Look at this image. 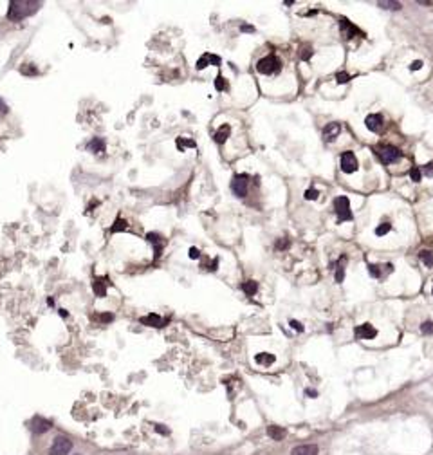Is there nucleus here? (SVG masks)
<instances>
[{
    "label": "nucleus",
    "instance_id": "obj_1",
    "mask_svg": "<svg viewBox=\"0 0 433 455\" xmlns=\"http://www.w3.org/2000/svg\"><path fill=\"white\" fill-rule=\"evenodd\" d=\"M40 6L42 2H38V0H11L8 8V20L20 22V20L34 15L40 9Z\"/></svg>",
    "mask_w": 433,
    "mask_h": 455
},
{
    "label": "nucleus",
    "instance_id": "obj_2",
    "mask_svg": "<svg viewBox=\"0 0 433 455\" xmlns=\"http://www.w3.org/2000/svg\"><path fill=\"white\" fill-rule=\"evenodd\" d=\"M374 152L377 154V157L385 165H392V163H395L397 159H401V157H403V154H401L399 148L392 147V144H381V147H375Z\"/></svg>",
    "mask_w": 433,
    "mask_h": 455
},
{
    "label": "nucleus",
    "instance_id": "obj_3",
    "mask_svg": "<svg viewBox=\"0 0 433 455\" xmlns=\"http://www.w3.org/2000/svg\"><path fill=\"white\" fill-rule=\"evenodd\" d=\"M334 210H336V215H338V224L343 221H352L354 215L352 211H350V201L347 199L345 195H339L334 199Z\"/></svg>",
    "mask_w": 433,
    "mask_h": 455
},
{
    "label": "nucleus",
    "instance_id": "obj_4",
    "mask_svg": "<svg viewBox=\"0 0 433 455\" xmlns=\"http://www.w3.org/2000/svg\"><path fill=\"white\" fill-rule=\"evenodd\" d=\"M280 69H282V62H280L275 54L265 56V58L258 60V63H257V70L262 74H276Z\"/></svg>",
    "mask_w": 433,
    "mask_h": 455
},
{
    "label": "nucleus",
    "instance_id": "obj_5",
    "mask_svg": "<svg viewBox=\"0 0 433 455\" xmlns=\"http://www.w3.org/2000/svg\"><path fill=\"white\" fill-rule=\"evenodd\" d=\"M70 450H73L70 439H67L65 435H58L55 437L51 448H49V455H69Z\"/></svg>",
    "mask_w": 433,
    "mask_h": 455
},
{
    "label": "nucleus",
    "instance_id": "obj_6",
    "mask_svg": "<svg viewBox=\"0 0 433 455\" xmlns=\"http://www.w3.org/2000/svg\"><path fill=\"white\" fill-rule=\"evenodd\" d=\"M247 183H249V175L246 174H237L231 181V190L237 197H246L247 195Z\"/></svg>",
    "mask_w": 433,
    "mask_h": 455
},
{
    "label": "nucleus",
    "instance_id": "obj_7",
    "mask_svg": "<svg viewBox=\"0 0 433 455\" xmlns=\"http://www.w3.org/2000/svg\"><path fill=\"white\" fill-rule=\"evenodd\" d=\"M29 428L33 433L40 435V433H45L52 428V423L49 421V419H44V417H40V415H37V417H33V421L29 423Z\"/></svg>",
    "mask_w": 433,
    "mask_h": 455
},
{
    "label": "nucleus",
    "instance_id": "obj_8",
    "mask_svg": "<svg viewBox=\"0 0 433 455\" xmlns=\"http://www.w3.org/2000/svg\"><path fill=\"white\" fill-rule=\"evenodd\" d=\"M341 170L345 174H354L357 170V159L354 152H343L341 154Z\"/></svg>",
    "mask_w": 433,
    "mask_h": 455
},
{
    "label": "nucleus",
    "instance_id": "obj_9",
    "mask_svg": "<svg viewBox=\"0 0 433 455\" xmlns=\"http://www.w3.org/2000/svg\"><path fill=\"white\" fill-rule=\"evenodd\" d=\"M354 334H356V338H359V340H372V338L377 336V331H375L370 323H363V325L356 327Z\"/></svg>",
    "mask_w": 433,
    "mask_h": 455
},
{
    "label": "nucleus",
    "instance_id": "obj_10",
    "mask_svg": "<svg viewBox=\"0 0 433 455\" xmlns=\"http://www.w3.org/2000/svg\"><path fill=\"white\" fill-rule=\"evenodd\" d=\"M339 132H341V125H339V123H329V125L323 129V139L327 141V143H332V141L339 136Z\"/></svg>",
    "mask_w": 433,
    "mask_h": 455
},
{
    "label": "nucleus",
    "instance_id": "obj_11",
    "mask_svg": "<svg viewBox=\"0 0 433 455\" xmlns=\"http://www.w3.org/2000/svg\"><path fill=\"white\" fill-rule=\"evenodd\" d=\"M383 123H385V119H383L381 114H370L365 119V125L370 132H379L383 129Z\"/></svg>",
    "mask_w": 433,
    "mask_h": 455
},
{
    "label": "nucleus",
    "instance_id": "obj_12",
    "mask_svg": "<svg viewBox=\"0 0 433 455\" xmlns=\"http://www.w3.org/2000/svg\"><path fill=\"white\" fill-rule=\"evenodd\" d=\"M291 455H318V446L316 444H300L293 448Z\"/></svg>",
    "mask_w": 433,
    "mask_h": 455
},
{
    "label": "nucleus",
    "instance_id": "obj_13",
    "mask_svg": "<svg viewBox=\"0 0 433 455\" xmlns=\"http://www.w3.org/2000/svg\"><path fill=\"white\" fill-rule=\"evenodd\" d=\"M208 63H213V65H221V58L215 54H209V52H206L204 56H201V60L197 62V69L202 70L204 67H208Z\"/></svg>",
    "mask_w": 433,
    "mask_h": 455
},
{
    "label": "nucleus",
    "instance_id": "obj_14",
    "mask_svg": "<svg viewBox=\"0 0 433 455\" xmlns=\"http://www.w3.org/2000/svg\"><path fill=\"white\" fill-rule=\"evenodd\" d=\"M166 322H168V320H163L159 315H148V316H143V318H141V323L150 325V327H165Z\"/></svg>",
    "mask_w": 433,
    "mask_h": 455
},
{
    "label": "nucleus",
    "instance_id": "obj_15",
    "mask_svg": "<svg viewBox=\"0 0 433 455\" xmlns=\"http://www.w3.org/2000/svg\"><path fill=\"white\" fill-rule=\"evenodd\" d=\"M229 134H231V126H229V125H222L221 129L215 132V141L219 144L226 143V141H228V137H229Z\"/></svg>",
    "mask_w": 433,
    "mask_h": 455
},
{
    "label": "nucleus",
    "instance_id": "obj_16",
    "mask_svg": "<svg viewBox=\"0 0 433 455\" xmlns=\"http://www.w3.org/2000/svg\"><path fill=\"white\" fill-rule=\"evenodd\" d=\"M285 430L282 428V426H275V425H271V426H267V435L271 437L273 441H282L283 437H285Z\"/></svg>",
    "mask_w": 433,
    "mask_h": 455
},
{
    "label": "nucleus",
    "instance_id": "obj_17",
    "mask_svg": "<svg viewBox=\"0 0 433 455\" xmlns=\"http://www.w3.org/2000/svg\"><path fill=\"white\" fill-rule=\"evenodd\" d=\"M339 27L343 29V34H345L347 40H349V38H352L354 34L357 33L356 27H354L352 24H349V20H345V19H341V22H339Z\"/></svg>",
    "mask_w": 433,
    "mask_h": 455
},
{
    "label": "nucleus",
    "instance_id": "obj_18",
    "mask_svg": "<svg viewBox=\"0 0 433 455\" xmlns=\"http://www.w3.org/2000/svg\"><path fill=\"white\" fill-rule=\"evenodd\" d=\"M87 148L94 152V154H99V152L105 150V141H103L101 137H94L91 143H87Z\"/></svg>",
    "mask_w": 433,
    "mask_h": 455
},
{
    "label": "nucleus",
    "instance_id": "obj_19",
    "mask_svg": "<svg viewBox=\"0 0 433 455\" xmlns=\"http://www.w3.org/2000/svg\"><path fill=\"white\" fill-rule=\"evenodd\" d=\"M255 361L258 363V365H273L275 363V356L273 354H267V352H260V354L255 356Z\"/></svg>",
    "mask_w": 433,
    "mask_h": 455
},
{
    "label": "nucleus",
    "instance_id": "obj_20",
    "mask_svg": "<svg viewBox=\"0 0 433 455\" xmlns=\"http://www.w3.org/2000/svg\"><path fill=\"white\" fill-rule=\"evenodd\" d=\"M345 262H347V257H341V260L338 262V267H336V282L341 284L345 280Z\"/></svg>",
    "mask_w": 433,
    "mask_h": 455
},
{
    "label": "nucleus",
    "instance_id": "obj_21",
    "mask_svg": "<svg viewBox=\"0 0 433 455\" xmlns=\"http://www.w3.org/2000/svg\"><path fill=\"white\" fill-rule=\"evenodd\" d=\"M147 239L152 242V244L155 246V257L161 255L163 244H165V242H163V241H159V239H161V237H159V235H155V233H148V235H147Z\"/></svg>",
    "mask_w": 433,
    "mask_h": 455
},
{
    "label": "nucleus",
    "instance_id": "obj_22",
    "mask_svg": "<svg viewBox=\"0 0 433 455\" xmlns=\"http://www.w3.org/2000/svg\"><path fill=\"white\" fill-rule=\"evenodd\" d=\"M257 289H258V285H257V282H255V280H247V282H244V284H242V291L246 293L247 296H253L255 293H257Z\"/></svg>",
    "mask_w": 433,
    "mask_h": 455
},
{
    "label": "nucleus",
    "instance_id": "obj_23",
    "mask_svg": "<svg viewBox=\"0 0 433 455\" xmlns=\"http://www.w3.org/2000/svg\"><path fill=\"white\" fill-rule=\"evenodd\" d=\"M419 257H421V260L426 264V267H433V253L431 251H426V249H422V251L419 253Z\"/></svg>",
    "mask_w": 433,
    "mask_h": 455
},
{
    "label": "nucleus",
    "instance_id": "obj_24",
    "mask_svg": "<svg viewBox=\"0 0 433 455\" xmlns=\"http://www.w3.org/2000/svg\"><path fill=\"white\" fill-rule=\"evenodd\" d=\"M215 89L219 90V93H222V90H228L229 89L228 82H226V78H224V76H221V74H219V76H217V80H215Z\"/></svg>",
    "mask_w": 433,
    "mask_h": 455
},
{
    "label": "nucleus",
    "instance_id": "obj_25",
    "mask_svg": "<svg viewBox=\"0 0 433 455\" xmlns=\"http://www.w3.org/2000/svg\"><path fill=\"white\" fill-rule=\"evenodd\" d=\"M377 6H379V8H385V9H392V11L401 9L399 2H390V0H381V2H377Z\"/></svg>",
    "mask_w": 433,
    "mask_h": 455
},
{
    "label": "nucleus",
    "instance_id": "obj_26",
    "mask_svg": "<svg viewBox=\"0 0 433 455\" xmlns=\"http://www.w3.org/2000/svg\"><path fill=\"white\" fill-rule=\"evenodd\" d=\"M390 230H392V226H390L388 222H383V224H379L377 228H375V235H377V237H381V235L388 233Z\"/></svg>",
    "mask_w": 433,
    "mask_h": 455
},
{
    "label": "nucleus",
    "instance_id": "obj_27",
    "mask_svg": "<svg viewBox=\"0 0 433 455\" xmlns=\"http://www.w3.org/2000/svg\"><path fill=\"white\" fill-rule=\"evenodd\" d=\"M410 179L413 183H419L422 179V174H421V170H419L417 167H411V170H410Z\"/></svg>",
    "mask_w": 433,
    "mask_h": 455
},
{
    "label": "nucleus",
    "instance_id": "obj_28",
    "mask_svg": "<svg viewBox=\"0 0 433 455\" xmlns=\"http://www.w3.org/2000/svg\"><path fill=\"white\" fill-rule=\"evenodd\" d=\"M94 291L98 296H105V284H101V280H96L94 282Z\"/></svg>",
    "mask_w": 433,
    "mask_h": 455
},
{
    "label": "nucleus",
    "instance_id": "obj_29",
    "mask_svg": "<svg viewBox=\"0 0 433 455\" xmlns=\"http://www.w3.org/2000/svg\"><path fill=\"white\" fill-rule=\"evenodd\" d=\"M289 241H287V239H278V241H276V249H278V251H285V249H289Z\"/></svg>",
    "mask_w": 433,
    "mask_h": 455
},
{
    "label": "nucleus",
    "instance_id": "obj_30",
    "mask_svg": "<svg viewBox=\"0 0 433 455\" xmlns=\"http://www.w3.org/2000/svg\"><path fill=\"white\" fill-rule=\"evenodd\" d=\"M311 56H312V49L309 47V45H305V47L301 49V52H300V58L303 60V62H307V60H311Z\"/></svg>",
    "mask_w": 433,
    "mask_h": 455
},
{
    "label": "nucleus",
    "instance_id": "obj_31",
    "mask_svg": "<svg viewBox=\"0 0 433 455\" xmlns=\"http://www.w3.org/2000/svg\"><path fill=\"white\" fill-rule=\"evenodd\" d=\"M177 147L183 150L184 147H195V141H190V139H184V137H179L177 139Z\"/></svg>",
    "mask_w": 433,
    "mask_h": 455
},
{
    "label": "nucleus",
    "instance_id": "obj_32",
    "mask_svg": "<svg viewBox=\"0 0 433 455\" xmlns=\"http://www.w3.org/2000/svg\"><path fill=\"white\" fill-rule=\"evenodd\" d=\"M368 271L374 278H379L383 275V269H379V266H374V264H368Z\"/></svg>",
    "mask_w": 433,
    "mask_h": 455
},
{
    "label": "nucleus",
    "instance_id": "obj_33",
    "mask_svg": "<svg viewBox=\"0 0 433 455\" xmlns=\"http://www.w3.org/2000/svg\"><path fill=\"white\" fill-rule=\"evenodd\" d=\"M349 80H350V74L343 72V70H341V72L336 74V82H338V83H347Z\"/></svg>",
    "mask_w": 433,
    "mask_h": 455
},
{
    "label": "nucleus",
    "instance_id": "obj_34",
    "mask_svg": "<svg viewBox=\"0 0 433 455\" xmlns=\"http://www.w3.org/2000/svg\"><path fill=\"white\" fill-rule=\"evenodd\" d=\"M305 199H307V201H316V199H318V190L309 188L307 192H305Z\"/></svg>",
    "mask_w": 433,
    "mask_h": 455
},
{
    "label": "nucleus",
    "instance_id": "obj_35",
    "mask_svg": "<svg viewBox=\"0 0 433 455\" xmlns=\"http://www.w3.org/2000/svg\"><path fill=\"white\" fill-rule=\"evenodd\" d=\"M119 230H127V222L121 221V219H118V221L114 222V226H112V231H119Z\"/></svg>",
    "mask_w": 433,
    "mask_h": 455
},
{
    "label": "nucleus",
    "instance_id": "obj_36",
    "mask_svg": "<svg viewBox=\"0 0 433 455\" xmlns=\"http://www.w3.org/2000/svg\"><path fill=\"white\" fill-rule=\"evenodd\" d=\"M421 331L424 334H433V322H424L421 325Z\"/></svg>",
    "mask_w": 433,
    "mask_h": 455
},
{
    "label": "nucleus",
    "instance_id": "obj_37",
    "mask_svg": "<svg viewBox=\"0 0 433 455\" xmlns=\"http://www.w3.org/2000/svg\"><path fill=\"white\" fill-rule=\"evenodd\" d=\"M20 72L26 74V76H27V74H29V76H37L38 70L34 69V67H29V69H27V67H22V69H20Z\"/></svg>",
    "mask_w": 433,
    "mask_h": 455
},
{
    "label": "nucleus",
    "instance_id": "obj_38",
    "mask_svg": "<svg viewBox=\"0 0 433 455\" xmlns=\"http://www.w3.org/2000/svg\"><path fill=\"white\" fill-rule=\"evenodd\" d=\"M291 327H293L294 331H298V333H301V331H303V325H301L300 322H296V320H291Z\"/></svg>",
    "mask_w": 433,
    "mask_h": 455
},
{
    "label": "nucleus",
    "instance_id": "obj_39",
    "mask_svg": "<svg viewBox=\"0 0 433 455\" xmlns=\"http://www.w3.org/2000/svg\"><path fill=\"white\" fill-rule=\"evenodd\" d=\"M422 67V62L421 60H415V62H411V65H410V69L411 70H419Z\"/></svg>",
    "mask_w": 433,
    "mask_h": 455
},
{
    "label": "nucleus",
    "instance_id": "obj_40",
    "mask_svg": "<svg viewBox=\"0 0 433 455\" xmlns=\"http://www.w3.org/2000/svg\"><path fill=\"white\" fill-rule=\"evenodd\" d=\"M424 174L431 177V175H433V163H428V165H426V167H424Z\"/></svg>",
    "mask_w": 433,
    "mask_h": 455
},
{
    "label": "nucleus",
    "instance_id": "obj_41",
    "mask_svg": "<svg viewBox=\"0 0 433 455\" xmlns=\"http://www.w3.org/2000/svg\"><path fill=\"white\" fill-rule=\"evenodd\" d=\"M201 257V251H199L197 248H191L190 249V259H199Z\"/></svg>",
    "mask_w": 433,
    "mask_h": 455
},
{
    "label": "nucleus",
    "instance_id": "obj_42",
    "mask_svg": "<svg viewBox=\"0 0 433 455\" xmlns=\"http://www.w3.org/2000/svg\"><path fill=\"white\" fill-rule=\"evenodd\" d=\"M155 430H157L159 433H163V435H168L170 430L168 428H163V425H155Z\"/></svg>",
    "mask_w": 433,
    "mask_h": 455
},
{
    "label": "nucleus",
    "instance_id": "obj_43",
    "mask_svg": "<svg viewBox=\"0 0 433 455\" xmlns=\"http://www.w3.org/2000/svg\"><path fill=\"white\" fill-rule=\"evenodd\" d=\"M240 31H244V33H255V27L253 26H246V24H244V26H240Z\"/></svg>",
    "mask_w": 433,
    "mask_h": 455
},
{
    "label": "nucleus",
    "instance_id": "obj_44",
    "mask_svg": "<svg viewBox=\"0 0 433 455\" xmlns=\"http://www.w3.org/2000/svg\"><path fill=\"white\" fill-rule=\"evenodd\" d=\"M112 318H114L112 315H101V316H99V320H101V322H112Z\"/></svg>",
    "mask_w": 433,
    "mask_h": 455
},
{
    "label": "nucleus",
    "instance_id": "obj_45",
    "mask_svg": "<svg viewBox=\"0 0 433 455\" xmlns=\"http://www.w3.org/2000/svg\"><path fill=\"white\" fill-rule=\"evenodd\" d=\"M0 112H8V107H6V103H4V100H0Z\"/></svg>",
    "mask_w": 433,
    "mask_h": 455
},
{
    "label": "nucleus",
    "instance_id": "obj_46",
    "mask_svg": "<svg viewBox=\"0 0 433 455\" xmlns=\"http://www.w3.org/2000/svg\"><path fill=\"white\" fill-rule=\"evenodd\" d=\"M305 394H307L309 397H316V396H318V392H316V390H307Z\"/></svg>",
    "mask_w": 433,
    "mask_h": 455
}]
</instances>
